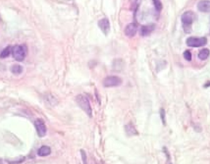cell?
I'll return each instance as SVG.
<instances>
[{
    "instance_id": "6da1fadb",
    "label": "cell",
    "mask_w": 210,
    "mask_h": 164,
    "mask_svg": "<svg viewBox=\"0 0 210 164\" xmlns=\"http://www.w3.org/2000/svg\"><path fill=\"white\" fill-rule=\"evenodd\" d=\"M76 101L77 105L84 111L89 117H92V109L89 99L83 95H78L76 97Z\"/></svg>"
},
{
    "instance_id": "7a4b0ae2",
    "label": "cell",
    "mask_w": 210,
    "mask_h": 164,
    "mask_svg": "<svg viewBox=\"0 0 210 164\" xmlns=\"http://www.w3.org/2000/svg\"><path fill=\"white\" fill-rule=\"evenodd\" d=\"M12 57L18 61H22L25 60L27 54V48L25 45H16L12 48Z\"/></svg>"
},
{
    "instance_id": "3957f363",
    "label": "cell",
    "mask_w": 210,
    "mask_h": 164,
    "mask_svg": "<svg viewBox=\"0 0 210 164\" xmlns=\"http://www.w3.org/2000/svg\"><path fill=\"white\" fill-rule=\"evenodd\" d=\"M122 84V80L120 77L116 76H110L105 77L103 80L104 87H114L120 86Z\"/></svg>"
},
{
    "instance_id": "277c9868",
    "label": "cell",
    "mask_w": 210,
    "mask_h": 164,
    "mask_svg": "<svg viewBox=\"0 0 210 164\" xmlns=\"http://www.w3.org/2000/svg\"><path fill=\"white\" fill-rule=\"evenodd\" d=\"M207 43V39L206 38H196L189 37L186 40V44L191 48H200L204 46Z\"/></svg>"
},
{
    "instance_id": "5b68a950",
    "label": "cell",
    "mask_w": 210,
    "mask_h": 164,
    "mask_svg": "<svg viewBox=\"0 0 210 164\" xmlns=\"http://www.w3.org/2000/svg\"><path fill=\"white\" fill-rule=\"evenodd\" d=\"M194 20V14L191 11H187L184 12L181 16V21L183 24L184 30L189 29Z\"/></svg>"
},
{
    "instance_id": "8992f818",
    "label": "cell",
    "mask_w": 210,
    "mask_h": 164,
    "mask_svg": "<svg viewBox=\"0 0 210 164\" xmlns=\"http://www.w3.org/2000/svg\"><path fill=\"white\" fill-rule=\"evenodd\" d=\"M34 126L38 133V135L42 138L46 136L47 133V128L43 122V120L41 119H37L34 122Z\"/></svg>"
},
{
    "instance_id": "52a82bcc",
    "label": "cell",
    "mask_w": 210,
    "mask_h": 164,
    "mask_svg": "<svg viewBox=\"0 0 210 164\" xmlns=\"http://www.w3.org/2000/svg\"><path fill=\"white\" fill-rule=\"evenodd\" d=\"M98 26L104 34L107 35L110 31V22L107 18L100 19L98 22Z\"/></svg>"
},
{
    "instance_id": "ba28073f",
    "label": "cell",
    "mask_w": 210,
    "mask_h": 164,
    "mask_svg": "<svg viewBox=\"0 0 210 164\" xmlns=\"http://www.w3.org/2000/svg\"><path fill=\"white\" fill-rule=\"evenodd\" d=\"M137 25L135 23H130L125 28L124 33L125 34L128 38H133L134 37L137 32Z\"/></svg>"
},
{
    "instance_id": "9c48e42d",
    "label": "cell",
    "mask_w": 210,
    "mask_h": 164,
    "mask_svg": "<svg viewBox=\"0 0 210 164\" xmlns=\"http://www.w3.org/2000/svg\"><path fill=\"white\" fill-rule=\"evenodd\" d=\"M198 9L203 12H210V1L209 0H202L197 5Z\"/></svg>"
},
{
    "instance_id": "30bf717a",
    "label": "cell",
    "mask_w": 210,
    "mask_h": 164,
    "mask_svg": "<svg viewBox=\"0 0 210 164\" xmlns=\"http://www.w3.org/2000/svg\"><path fill=\"white\" fill-rule=\"evenodd\" d=\"M155 29V25L154 24H150L144 25L141 28L140 33L143 36H147L149 35Z\"/></svg>"
},
{
    "instance_id": "8fae6325",
    "label": "cell",
    "mask_w": 210,
    "mask_h": 164,
    "mask_svg": "<svg viewBox=\"0 0 210 164\" xmlns=\"http://www.w3.org/2000/svg\"><path fill=\"white\" fill-rule=\"evenodd\" d=\"M51 153V149L49 146H43L38 151V155L41 157H46L50 155Z\"/></svg>"
},
{
    "instance_id": "7c38bea8",
    "label": "cell",
    "mask_w": 210,
    "mask_h": 164,
    "mask_svg": "<svg viewBox=\"0 0 210 164\" xmlns=\"http://www.w3.org/2000/svg\"><path fill=\"white\" fill-rule=\"evenodd\" d=\"M209 53H210V52H209V50L208 49H207V48L203 49L199 52V53L198 54V57L199 59H200L202 60H205L208 58V57L209 55Z\"/></svg>"
},
{
    "instance_id": "4fadbf2b",
    "label": "cell",
    "mask_w": 210,
    "mask_h": 164,
    "mask_svg": "<svg viewBox=\"0 0 210 164\" xmlns=\"http://www.w3.org/2000/svg\"><path fill=\"white\" fill-rule=\"evenodd\" d=\"M125 131L126 133H127L129 136H132V135H135L136 134H137V131L135 129V127L132 125V124H129L125 126Z\"/></svg>"
},
{
    "instance_id": "5bb4252c",
    "label": "cell",
    "mask_w": 210,
    "mask_h": 164,
    "mask_svg": "<svg viewBox=\"0 0 210 164\" xmlns=\"http://www.w3.org/2000/svg\"><path fill=\"white\" fill-rule=\"evenodd\" d=\"M23 67L18 64L14 65L11 68V71L15 74H20L23 72Z\"/></svg>"
},
{
    "instance_id": "9a60e30c",
    "label": "cell",
    "mask_w": 210,
    "mask_h": 164,
    "mask_svg": "<svg viewBox=\"0 0 210 164\" xmlns=\"http://www.w3.org/2000/svg\"><path fill=\"white\" fill-rule=\"evenodd\" d=\"M12 52V48L11 46H8L6 48H5L2 52L0 54V58H6L7 57H8L11 54V52Z\"/></svg>"
},
{
    "instance_id": "2e32d148",
    "label": "cell",
    "mask_w": 210,
    "mask_h": 164,
    "mask_svg": "<svg viewBox=\"0 0 210 164\" xmlns=\"http://www.w3.org/2000/svg\"><path fill=\"white\" fill-rule=\"evenodd\" d=\"M155 8L157 11H160L162 9V4L160 0H153Z\"/></svg>"
},
{
    "instance_id": "e0dca14e",
    "label": "cell",
    "mask_w": 210,
    "mask_h": 164,
    "mask_svg": "<svg viewBox=\"0 0 210 164\" xmlns=\"http://www.w3.org/2000/svg\"><path fill=\"white\" fill-rule=\"evenodd\" d=\"M160 116L161 118V120L162 124L165 126L166 125V114H165V111L163 108H161L160 110Z\"/></svg>"
},
{
    "instance_id": "ac0fdd59",
    "label": "cell",
    "mask_w": 210,
    "mask_h": 164,
    "mask_svg": "<svg viewBox=\"0 0 210 164\" xmlns=\"http://www.w3.org/2000/svg\"><path fill=\"white\" fill-rule=\"evenodd\" d=\"M183 56H184V59L189 61H190L192 60V54L189 51L187 50V51H184V52L183 54Z\"/></svg>"
},
{
    "instance_id": "d6986e66",
    "label": "cell",
    "mask_w": 210,
    "mask_h": 164,
    "mask_svg": "<svg viewBox=\"0 0 210 164\" xmlns=\"http://www.w3.org/2000/svg\"><path fill=\"white\" fill-rule=\"evenodd\" d=\"M80 154H81V156H82V159L84 163H87V155L85 153V151L81 149L80 150Z\"/></svg>"
},
{
    "instance_id": "ffe728a7",
    "label": "cell",
    "mask_w": 210,
    "mask_h": 164,
    "mask_svg": "<svg viewBox=\"0 0 210 164\" xmlns=\"http://www.w3.org/2000/svg\"><path fill=\"white\" fill-rule=\"evenodd\" d=\"M210 87V81H208V82H207L206 83H205V84L204 85V87L207 88V87Z\"/></svg>"
}]
</instances>
